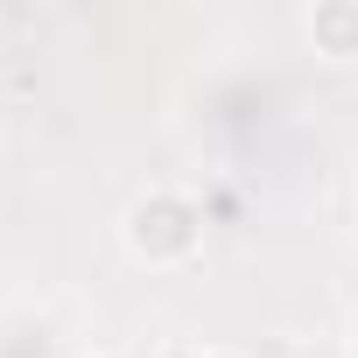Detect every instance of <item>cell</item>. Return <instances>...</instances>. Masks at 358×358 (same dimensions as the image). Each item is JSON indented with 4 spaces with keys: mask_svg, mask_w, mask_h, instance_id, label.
Listing matches in <instances>:
<instances>
[{
    "mask_svg": "<svg viewBox=\"0 0 358 358\" xmlns=\"http://www.w3.org/2000/svg\"><path fill=\"white\" fill-rule=\"evenodd\" d=\"M127 253L141 267H183L204 253V204L190 190H176V183H155L127 204V225H120Z\"/></svg>",
    "mask_w": 358,
    "mask_h": 358,
    "instance_id": "1",
    "label": "cell"
},
{
    "mask_svg": "<svg viewBox=\"0 0 358 358\" xmlns=\"http://www.w3.org/2000/svg\"><path fill=\"white\" fill-rule=\"evenodd\" d=\"M309 43H316V57L351 64L358 57V0H316L309 8Z\"/></svg>",
    "mask_w": 358,
    "mask_h": 358,
    "instance_id": "2",
    "label": "cell"
},
{
    "mask_svg": "<svg viewBox=\"0 0 358 358\" xmlns=\"http://www.w3.org/2000/svg\"><path fill=\"white\" fill-rule=\"evenodd\" d=\"M344 351H351V358H358V316H351V337H344Z\"/></svg>",
    "mask_w": 358,
    "mask_h": 358,
    "instance_id": "3",
    "label": "cell"
},
{
    "mask_svg": "<svg viewBox=\"0 0 358 358\" xmlns=\"http://www.w3.org/2000/svg\"><path fill=\"white\" fill-rule=\"evenodd\" d=\"M197 358H239V351H225V344H211V351H197Z\"/></svg>",
    "mask_w": 358,
    "mask_h": 358,
    "instance_id": "4",
    "label": "cell"
}]
</instances>
